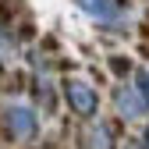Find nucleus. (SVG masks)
Masks as SVG:
<instances>
[]
</instances>
